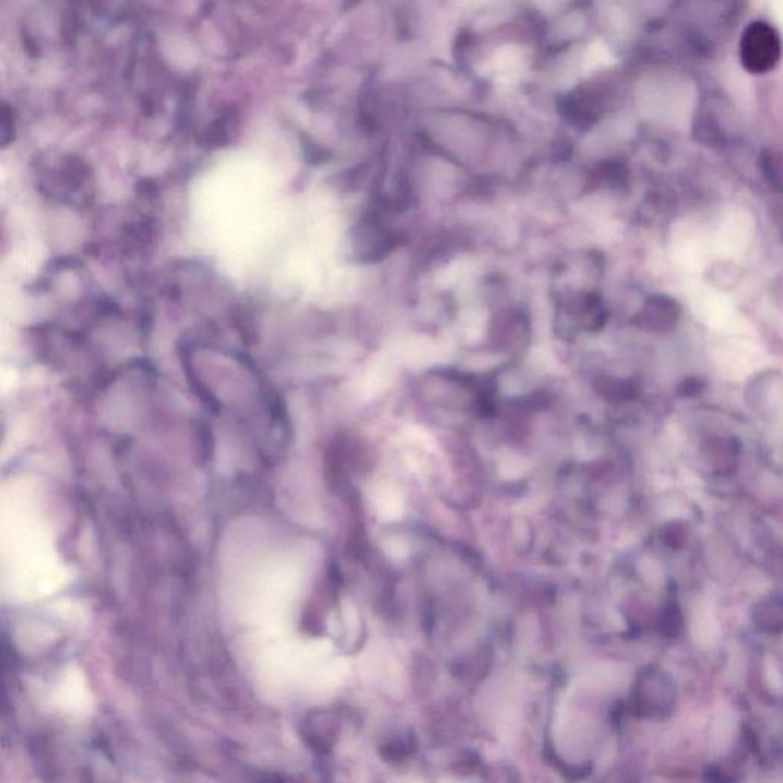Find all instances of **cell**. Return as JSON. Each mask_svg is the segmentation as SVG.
I'll list each match as a JSON object with an SVG mask.
<instances>
[{
    "label": "cell",
    "mask_w": 783,
    "mask_h": 783,
    "mask_svg": "<svg viewBox=\"0 0 783 783\" xmlns=\"http://www.w3.org/2000/svg\"><path fill=\"white\" fill-rule=\"evenodd\" d=\"M783 41L781 33L767 21H755L744 29L739 41V59L744 70L752 75H766L781 63Z\"/></svg>",
    "instance_id": "cell-1"
},
{
    "label": "cell",
    "mask_w": 783,
    "mask_h": 783,
    "mask_svg": "<svg viewBox=\"0 0 783 783\" xmlns=\"http://www.w3.org/2000/svg\"><path fill=\"white\" fill-rule=\"evenodd\" d=\"M698 454L709 473L728 477L739 468L743 446L733 435L710 434L699 441Z\"/></svg>",
    "instance_id": "cell-2"
},
{
    "label": "cell",
    "mask_w": 783,
    "mask_h": 783,
    "mask_svg": "<svg viewBox=\"0 0 783 783\" xmlns=\"http://www.w3.org/2000/svg\"><path fill=\"white\" fill-rule=\"evenodd\" d=\"M744 399L748 408L760 416L774 415L783 404V372L768 368L759 370L745 383Z\"/></svg>",
    "instance_id": "cell-3"
},
{
    "label": "cell",
    "mask_w": 783,
    "mask_h": 783,
    "mask_svg": "<svg viewBox=\"0 0 783 783\" xmlns=\"http://www.w3.org/2000/svg\"><path fill=\"white\" fill-rule=\"evenodd\" d=\"M683 308L672 297L655 294L648 297L643 307L637 312L636 327L651 334H668L681 322Z\"/></svg>",
    "instance_id": "cell-4"
},
{
    "label": "cell",
    "mask_w": 783,
    "mask_h": 783,
    "mask_svg": "<svg viewBox=\"0 0 783 783\" xmlns=\"http://www.w3.org/2000/svg\"><path fill=\"white\" fill-rule=\"evenodd\" d=\"M355 246L363 247L360 258L372 262L391 253L393 238L377 217L363 220L355 228Z\"/></svg>",
    "instance_id": "cell-5"
},
{
    "label": "cell",
    "mask_w": 783,
    "mask_h": 783,
    "mask_svg": "<svg viewBox=\"0 0 783 783\" xmlns=\"http://www.w3.org/2000/svg\"><path fill=\"white\" fill-rule=\"evenodd\" d=\"M337 717L331 712L308 714L304 722V736L317 752H328L337 737Z\"/></svg>",
    "instance_id": "cell-6"
},
{
    "label": "cell",
    "mask_w": 783,
    "mask_h": 783,
    "mask_svg": "<svg viewBox=\"0 0 783 783\" xmlns=\"http://www.w3.org/2000/svg\"><path fill=\"white\" fill-rule=\"evenodd\" d=\"M758 166L767 185L783 194V151L763 149L759 155Z\"/></svg>",
    "instance_id": "cell-7"
},
{
    "label": "cell",
    "mask_w": 783,
    "mask_h": 783,
    "mask_svg": "<svg viewBox=\"0 0 783 783\" xmlns=\"http://www.w3.org/2000/svg\"><path fill=\"white\" fill-rule=\"evenodd\" d=\"M690 525L684 519H672L660 530V541L672 551H683L690 541Z\"/></svg>",
    "instance_id": "cell-8"
},
{
    "label": "cell",
    "mask_w": 783,
    "mask_h": 783,
    "mask_svg": "<svg viewBox=\"0 0 783 783\" xmlns=\"http://www.w3.org/2000/svg\"><path fill=\"white\" fill-rule=\"evenodd\" d=\"M236 126H238V118H236L235 114H224L210 126L207 133L204 135L205 144L215 147L225 146L232 140Z\"/></svg>",
    "instance_id": "cell-9"
},
{
    "label": "cell",
    "mask_w": 783,
    "mask_h": 783,
    "mask_svg": "<svg viewBox=\"0 0 783 783\" xmlns=\"http://www.w3.org/2000/svg\"><path fill=\"white\" fill-rule=\"evenodd\" d=\"M710 284L721 289H729L739 284L743 271L735 263L717 262L709 269Z\"/></svg>",
    "instance_id": "cell-10"
},
{
    "label": "cell",
    "mask_w": 783,
    "mask_h": 783,
    "mask_svg": "<svg viewBox=\"0 0 783 783\" xmlns=\"http://www.w3.org/2000/svg\"><path fill=\"white\" fill-rule=\"evenodd\" d=\"M759 621L763 625H782L783 622V597L771 594L760 600L758 605Z\"/></svg>",
    "instance_id": "cell-11"
},
{
    "label": "cell",
    "mask_w": 783,
    "mask_h": 783,
    "mask_svg": "<svg viewBox=\"0 0 783 783\" xmlns=\"http://www.w3.org/2000/svg\"><path fill=\"white\" fill-rule=\"evenodd\" d=\"M632 384L629 381L606 380L603 385V395L607 396V400L626 401L632 396Z\"/></svg>",
    "instance_id": "cell-12"
},
{
    "label": "cell",
    "mask_w": 783,
    "mask_h": 783,
    "mask_svg": "<svg viewBox=\"0 0 783 783\" xmlns=\"http://www.w3.org/2000/svg\"><path fill=\"white\" fill-rule=\"evenodd\" d=\"M733 728H735V721H733L732 714H720V717H717L716 722H714L713 728V740L716 743L717 747H722V745L728 743L729 737H732Z\"/></svg>",
    "instance_id": "cell-13"
},
{
    "label": "cell",
    "mask_w": 783,
    "mask_h": 783,
    "mask_svg": "<svg viewBox=\"0 0 783 783\" xmlns=\"http://www.w3.org/2000/svg\"><path fill=\"white\" fill-rule=\"evenodd\" d=\"M14 120L13 112L10 110V106H3L2 114V144L7 146L10 143V137L14 133Z\"/></svg>",
    "instance_id": "cell-14"
},
{
    "label": "cell",
    "mask_w": 783,
    "mask_h": 783,
    "mask_svg": "<svg viewBox=\"0 0 783 783\" xmlns=\"http://www.w3.org/2000/svg\"><path fill=\"white\" fill-rule=\"evenodd\" d=\"M768 684H770L771 690L774 693H782L783 691V678L779 668L774 664L768 663L767 667Z\"/></svg>",
    "instance_id": "cell-15"
},
{
    "label": "cell",
    "mask_w": 783,
    "mask_h": 783,
    "mask_svg": "<svg viewBox=\"0 0 783 783\" xmlns=\"http://www.w3.org/2000/svg\"><path fill=\"white\" fill-rule=\"evenodd\" d=\"M702 388H704V384H702L698 378H687L681 384L683 395H697V393L702 391Z\"/></svg>",
    "instance_id": "cell-16"
},
{
    "label": "cell",
    "mask_w": 783,
    "mask_h": 783,
    "mask_svg": "<svg viewBox=\"0 0 783 783\" xmlns=\"http://www.w3.org/2000/svg\"><path fill=\"white\" fill-rule=\"evenodd\" d=\"M265 783H299L296 781H292V779H286L284 775H270V778H266Z\"/></svg>",
    "instance_id": "cell-17"
}]
</instances>
